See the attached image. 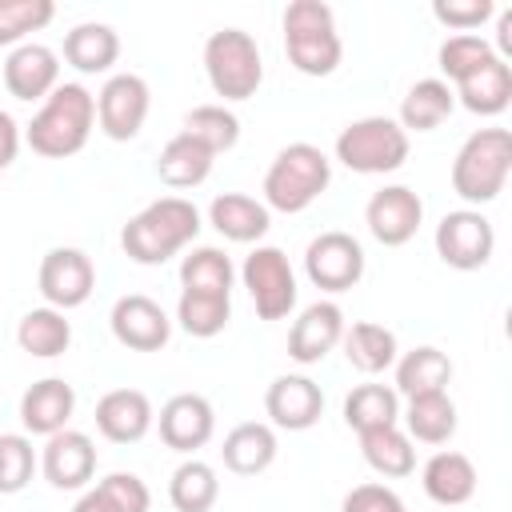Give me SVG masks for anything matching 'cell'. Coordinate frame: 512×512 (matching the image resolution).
Returning <instances> with one entry per match:
<instances>
[{
	"instance_id": "1",
	"label": "cell",
	"mask_w": 512,
	"mask_h": 512,
	"mask_svg": "<svg viewBox=\"0 0 512 512\" xmlns=\"http://www.w3.org/2000/svg\"><path fill=\"white\" fill-rule=\"evenodd\" d=\"M200 232V212L192 200L184 196H160L148 208H140L124 232H120V248L128 260L136 264H164L172 260L180 248H188Z\"/></svg>"
},
{
	"instance_id": "2",
	"label": "cell",
	"mask_w": 512,
	"mask_h": 512,
	"mask_svg": "<svg viewBox=\"0 0 512 512\" xmlns=\"http://www.w3.org/2000/svg\"><path fill=\"white\" fill-rule=\"evenodd\" d=\"M96 124V96L84 84H56L32 124L24 128V140L36 156L44 160H64L76 156Z\"/></svg>"
},
{
	"instance_id": "3",
	"label": "cell",
	"mask_w": 512,
	"mask_h": 512,
	"mask_svg": "<svg viewBox=\"0 0 512 512\" xmlns=\"http://www.w3.org/2000/svg\"><path fill=\"white\" fill-rule=\"evenodd\" d=\"M284 52L300 76H332L340 68L344 44L324 0H292L284 8Z\"/></svg>"
},
{
	"instance_id": "4",
	"label": "cell",
	"mask_w": 512,
	"mask_h": 512,
	"mask_svg": "<svg viewBox=\"0 0 512 512\" xmlns=\"http://www.w3.org/2000/svg\"><path fill=\"white\" fill-rule=\"evenodd\" d=\"M332 184V160L308 144L296 140L288 148L276 152V160L264 172V208L272 212H304L312 200H320V192Z\"/></svg>"
},
{
	"instance_id": "5",
	"label": "cell",
	"mask_w": 512,
	"mask_h": 512,
	"mask_svg": "<svg viewBox=\"0 0 512 512\" xmlns=\"http://www.w3.org/2000/svg\"><path fill=\"white\" fill-rule=\"evenodd\" d=\"M512 172V136L508 128L472 132L452 160V192L468 204H492Z\"/></svg>"
},
{
	"instance_id": "6",
	"label": "cell",
	"mask_w": 512,
	"mask_h": 512,
	"mask_svg": "<svg viewBox=\"0 0 512 512\" xmlns=\"http://www.w3.org/2000/svg\"><path fill=\"white\" fill-rule=\"evenodd\" d=\"M204 72L216 96L224 100H248L256 96L264 80V60L260 44L244 28H220L204 40Z\"/></svg>"
},
{
	"instance_id": "7",
	"label": "cell",
	"mask_w": 512,
	"mask_h": 512,
	"mask_svg": "<svg viewBox=\"0 0 512 512\" xmlns=\"http://www.w3.org/2000/svg\"><path fill=\"white\" fill-rule=\"evenodd\" d=\"M336 160L348 172H360V176L396 172L408 160V132L392 116H360V120L340 128Z\"/></svg>"
},
{
	"instance_id": "8",
	"label": "cell",
	"mask_w": 512,
	"mask_h": 512,
	"mask_svg": "<svg viewBox=\"0 0 512 512\" xmlns=\"http://www.w3.org/2000/svg\"><path fill=\"white\" fill-rule=\"evenodd\" d=\"M240 280H244L260 320H284L296 308V272L276 244H256L244 256Z\"/></svg>"
},
{
	"instance_id": "9",
	"label": "cell",
	"mask_w": 512,
	"mask_h": 512,
	"mask_svg": "<svg viewBox=\"0 0 512 512\" xmlns=\"http://www.w3.org/2000/svg\"><path fill=\"white\" fill-rule=\"evenodd\" d=\"M496 232L480 208H456L436 224V256L456 272H476L492 260Z\"/></svg>"
},
{
	"instance_id": "10",
	"label": "cell",
	"mask_w": 512,
	"mask_h": 512,
	"mask_svg": "<svg viewBox=\"0 0 512 512\" xmlns=\"http://www.w3.org/2000/svg\"><path fill=\"white\" fill-rule=\"evenodd\" d=\"M304 272L320 292H348L364 276V248L352 232H320L304 248Z\"/></svg>"
},
{
	"instance_id": "11",
	"label": "cell",
	"mask_w": 512,
	"mask_h": 512,
	"mask_svg": "<svg viewBox=\"0 0 512 512\" xmlns=\"http://www.w3.org/2000/svg\"><path fill=\"white\" fill-rule=\"evenodd\" d=\"M152 108V92L148 80L136 72H116L104 80L100 96H96V124L108 140H132Z\"/></svg>"
},
{
	"instance_id": "12",
	"label": "cell",
	"mask_w": 512,
	"mask_h": 512,
	"mask_svg": "<svg viewBox=\"0 0 512 512\" xmlns=\"http://www.w3.org/2000/svg\"><path fill=\"white\" fill-rule=\"evenodd\" d=\"M36 284H40V296H44L48 308L68 312V308H80L92 296L96 268H92L84 248H48L44 260H40Z\"/></svg>"
},
{
	"instance_id": "13",
	"label": "cell",
	"mask_w": 512,
	"mask_h": 512,
	"mask_svg": "<svg viewBox=\"0 0 512 512\" xmlns=\"http://www.w3.org/2000/svg\"><path fill=\"white\" fill-rule=\"evenodd\" d=\"M364 220H368V232L384 248H400L416 236V228L424 220V200L408 184H384L380 192H372Z\"/></svg>"
},
{
	"instance_id": "14",
	"label": "cell",
	"mask_w": 512,
	"mask_h": 512,
	"mask_svg": "<svg viewBox=\"0 0 512 512\" xmlns=\"http://www.w3.org/2000/svg\"><path fill=\"white\" fill-rule=\"evenodd\" d=\"M108 324H112V336H116L124 348H132V352H160V348L168 344V336H172L168 312H164L152 296H144V292L120 296V300L112 304Z\"/></svg>"
},
{
	"instance_id": "15",
	"label": "cell",
	"mask_w": 512,
	"mask_h": 512,
	"mask_svg": "<svg viewBox=\"0 0 512 512\" xmlns=\"http://www.w3.org/2000/svg\"><path fill=\"white\" fill-rule=\"evenodd\" d=\"M40 472L52 488L60 492H76L96 476V444L88 432L64 428L56 436H48L44 452H40Z\"/></svg>"
},
{
	"instance_id": "16",
	"label": "cell",
	"mask_w": 512,
	"mask_h": 512,
	"mask_svg": "<svg viewBox=\"0 0 512 512\" xmlns=\"http://www.w3.org/2000/svg\"><path fill=\"white\" fill-rule=\"evenodd\" d=\"M156 424H160V440H164L172 452H196V448H204V444L212 440V432H216V412H212L208 396H200V392H176V396L160 408Z\"/></svg>"
},
{
	"instance_id": "17",
	"label": "cell",
	"mask_w": 512,
	"mask_h": 512,
	"mask_svg": "<svg viewBox=\"0 0 512 512\" xmlns=\"http://www.w3.org/2000/svg\"><path fill=\"white\" fill-rule=\"evenodd\" d=\"M60 84V56L48 44H16L4 60V88L16 100H48V92Z\"/></svg>"
},
{
	"instance_id": "18",
	"label": "cell",
	"mask_w": 512,
	"mask_h": 512,
	"mask_svg": "<svg viewBox=\"0 0 512 512\" xmlns=\"http://www.w3.org/2000/svg\"><path fill=\"white\" fill-rule=\"evenodd\" d=\"M344 312L340 304L332 300H316L308 304L296 320H292V332H288V356L296 364H320L344 336Z\"/></svg>"
},
{
	"instance_id": "19",
	"label": "cell",
	"mask_w": 512,
	"mask_h": 512,
	"mask_svg": "<svg viewBox=\"0 0 512 512\" xmlns=\"http://www.w3.org/2000/svg\"><path fill=\"white\" fill-rule=\"evenodd\" d=\"M264 412L272 420V428H288V432H304L320 420L324 412V392L316 380L308 376H276L264 392Z\"/></svg>"
},
{
	"instance_id": "20",
	"label": "cell",
	"mask_w": 512,
	"mask_h": 512,
	"mask_svg": "<svg viewBox=\"0 0 512 512\" xmlns=\"http://www.w3.org/2000/svg\"><path fill=\"white\" fill-rule=\"evenodd\" d=\"M156 424L152 400L140 388H112L96 400V428L112 444H136Z\"/></svg>"
},
{
	"instance_id": "21",
	"label": "cell",
	"mask_w": 512,
	"mask_h": 512,
	"mask_svg": "<svg viewBox=\"0 0 512 512\" xmlns=\"http://www.w3.org/2000/svg\"><path fill=\"white\" fill-rule=\"evenodd\" d=\"M72 412H76V392L60 376H44V380H36L20 396V424H24V432L44 436V440L56 436V432H64L68 420H72Z\"/></svg>"
},
{
	"instance_id": "22",
	"label": "cell",
	"mask_w": 512,
	"mask_h": 512,
	"mask_svg": "<svg viewBox=\"0 0 512 512\" xmlns=\"http://www.w3.org/2000/svg\"><path fill=\"white\" fill-rule=\"evenodd\" d=\"M452 96L476 116H500L512 104V64L492 56L452 84Z\"/></svg>"
},
{
	"instance_id": "23",
	"label": "cell",
	"mask_w": 512,
	"mask_h": 512,
	"mask_svg": "<svg viewBox=\"0 0 512 512\" xmlns=\"http://www.w3.org/2000/svg\"><path fill=\"white\" fill-rule=\"evenodd\" d=\"M420 484H424V496L432 504H444V508L468 504L476 496V464L452 448L432 452L428 464L420 468Z\"/></svg>"
},
{
	"instance_id": "24",
	"label": "cell",
	"mask_w": 512,
	"mask_h": 512,
	"mask_svg": "<svg viewBox=\"0 0 512 512\" xmlns=\"http://www.w3.org/2000/svg\"><path fill=\"white\" fill-rule=\"evenodd\" d=\"M208 224L232 240V244H256L268 224H272V212L264 208V200L256 196H244V192H220L212 204H208Z\"/></svg>"
},
{
	"instance_id": "25",
	"label": "cell",
	"mask_w": 512,
	"mask_h": 512,
	"mask_svg": "<svg viewBox=\"0 0 512 512\" xmlns=\"http://www.w3.org/2000/svg\"><path fill=\"white\" fill-rule=\"evenodd\" d=\"M276 448H280V444H276L272 424L244 420V424H236V428L224 436L220 456H224V468H228V472H236V476H260L264 468H272Z\"/></svg>"
},
{
	"instance_id": "26",
	"label": "cell",
	"mask_w": 512,
	"mask_h": 512,
	"mask_svg": "<svg viewBox=\"0 0 512 512\" xmlns=\"http://www.w3.org/2000/svg\"><path fill=\"white\" fill-rule=\"evenodd\" d=\"M456 108V96H452V84L440 80V76H428V80H416L404 100H400V128L404 132H432L440 128Z\"/></svg>"
},
{
	"instance_id": "27",
	"label": "cell",
	"mask_w": 512,
	"mask_h": 512,
	"mask_svg": "<svg viewBox=\"0 0 512 512\" xmlns=\"http://www.w3.org/2000/svg\"><path fill=\"white\" fill-rule=\"evenodd\" d=\"M340 344H344L348 364H352L356 372H364V376H376V372L392 368L396 356H400L396 332L384 328V324H376V320H356L352 328H344Z\"/></svg>"
},
{
	"instance_id": "28",
	"label": "cell",
	"mask_w": 512,
	"mask_h": 512,
	"mask_svg": "<svg viewBox=\"0 0 512 512\" xmlns=\"http://www.w3.org/2000/svg\"><path fill=\"white\" fill-rule=\"evenodd\" d=\"M116 56H120V36H116L112 24L84 20V24H76V28L64 36V60H68L76 72H84V76L108 72V68L116 64Z\"/></svg>"
},
{
	"instance_id": "29",
	"label": "cell",
	"mask_w": 512,
	"mask_h": 512,
	"mask_svg": "<svg viewBox=\"0 0 512 512\" xmlns=\"http://www.w3.org/2000/svg\"><path fill=\"white\" fill-rule=\"evenodd\" d=\"M448 380H452V360L432 344L396 356V396L412 400L428 392H448Z\"/></svg>"
},
{
	"instance_id": "30",
	"label": "cell",
	"mask_w": 512,
	"mask_h": 512,
	"mask_svg": "<svg viewBox=\"0 0 512 512\" xmlns=\"http://www.w3.org/2000/svg\"><path fill=\"white\" fill-rule=\"evenodd\" d=\"M212 160H216V156H212L200 140H192L188 132H176V136L160 148L156 176H160L168 188H196V184H204V180H208Z\"/></svg>"
},
{
	"instance_id": "31",
	"label": "cell",
	"mask_w": 512,
	"mask_h": 512,
	"mask_svg": "<svg viewBox=\"0 0 512 512\" xmlns=\"http://www.w3.org/2000/svg\"><path fill=\"white\" fill-rule=\"evenodd\" d=\"M360 452H364V464L372 472L388 476V480L412 476V468H416V448H412V440H408V432L400 424L360 432Z\"/></svg>"
},
{
	"instance_id": "32",
	"label": "cell",
	"mask_w": 512,
	"mask_h": 512,
	"mask_svg": "<svg viewBox=\"0 0 512 512\" xmlns=\"http://www.w3.org/2000/svg\"><path fill=\"white\" fill-rule=\"evenodd\" d=\"M152 492L136 472H108L96 488H88L72 512H148Z\"/></svg>"
},
{
	"instance_id": "33",
	"label": "cell",
	"mask_w": 512,
	"mask_h": 512,
	"mask_svg": "<svg viewBox=\"0 0 512 512\" xmlns=\"http://www.w3.org/2000/svg\"><path fill=\"white\" fill-rule=\"evenodd\" d=\"M16 344L28 352V356H40V360H56L68 352L72 344V324L64 320V312L56 308H32L20 316L16 324Z\"/></svg>"
},
{
	"instance_id": "34",
	"label": "cell",
	"mask_w": 512,
	"mask_h": 512,
	"mask_svg": "<svg viewBox=\"0 0 512 512\" xmlns=\"http://www.w3.org/2000/svg\"><path fill=\"white\" fill-rule=\"evenodd\" d=\"M344 424L360 436L372 428H388L400 424V396L388 384H356L344 396Z\"/></svg>"
},
{
	"instance_id": "35",
	"label": "cell",
	"mask_w": 512,
	"mask_h": 512,
	"mask_svg": "<svg viewBox=\"0 0 512 512\" xmlns=\"http://www.w3.org/2000/svg\"><path fill=\"white\" fill-rule=\"evenodd\" d=\"M404 432L408 440L420 444H448L456 432V404L448 392H428V396H412L404 408Z\"/></svg>"
},
{
	"instance_id": "36",
	"label": "cell",
	"mask_w": 512,
	"mask_h": 512,
	"mask_svg": "<svg viewBox=\"0 0 512 512\" xmlns=\"http://www.w3.org/2000/svg\"><path fill=\"white\" fill-rule=\"evenodd\" d=\"M236 280V268L228 260L224 248L200 244L180 260V292H212V296H228Z\"/></svg>"
},
{
	"instance_id": "37",
	"label": "cell",
	"mask_w": 512,
	"mask_h": 512,
	"mask_svg": "<svg viewBox=\"0 0 512 512\" xmlns=\"http://www.w3.org/2000/svg\"><path fill=\"white\" fill-rule=\"evenodd\" d=\"M232 320V296H212V292H180L176 300V324L196 336V340H212L228 328Z\"/></svg>"
},
{
	"instance_id": "38",
	"label": "cell",
	"mask_w": 512,
	"mask_h": 512,
	"mask_svg": "<svg viewBox=\"0 0 512 512\" xmlns=\"http://www.w3.org/2000/svg\"><path fill=\"white\" fill-rule=\"evenodd\" d=\"M220 496L216 468L204 460H184L168 480V500L176 512H208Z\"/></svg>"
},
{
	"instance_id": "39",
	"label": "cell",
	"mask_w": 512,
	"mask_h": 512,
	"mask_svg": "<svg viewBox=\"0 0 512 512\" xmlns=\"http://www.w3.org/2000/svg\"><path fill=\"white\" fill-rule=\"evenodd\" d=\"M180 132H188V136L200 140L212 156H220V152L236 148V140H240V120H236V112H228L224 104H200V108H192V112L184 116V128H180Z\"/></svg>"
},
{
	"instance_id": "40",
	"label": "cell",
	"mask_w": 512,
	"mask_h": 512,
	"mask_svg": "<svg viewBox=\"0 0 512 512\" xmlns=\"http://www.w3.org/2000/svg\"><path fill=\"white\" fill-rule=\"evenodd\" d=\"M40 468V456L24 432H0V496L24 492L32 472Z\"/></svg>"
},
{
	"instance_id": "41",
	"label": "cell",
	"mask_w": 512,
	"mask_h": 512,
	"mask_svg": "<svg viewBox=\"0 0 512 512\" xmlns=\"http://www.w3.org/2000/svg\"><path fill=\"white\" fill-rule=\"evenodd\" d=\"M56 16L52 0H0V48L24 44L28 32H40Z\"/></svg>"
},
{
	"instance_id": "42",
	"label": "cell",
	"mask_w": 512,
	"mask_h": 512,
	"mask_svg": "<svg viewBox=\"0 0 512 512\" xmlns=\"http://www.w3.org/2000/svg\"><path fill=\"white\" fill-rule=\"evenodd\" d=\"M496 52H492V44L484 40V36H476V32H456V36H448L444 44H440V52H436V60H440V72L456 84L460 76H468L472 68H480L484 60H492Z\"/></svg>"
},
{
	"instance_id": "43",
	"label": "cell",
	"mask_w": 512,
	"mask_h": 512,
	"mask_svg": "<svg viewBox=\"0 0 512 512\" xmlns=\"http://www.w3.org/2000/svg\"><path fill=\"white\" fill-rule=\"evenodd\" d=\"M492 12H496L492 0H436V4H432V16H436L440 24H448L452 32H472V28H480Z\"/></svg>"
},
{
	"instance_id": "44",
	"label": "cell",
	"mask_w": 512,
	"mask_h": 512,
	"mask_svg": "<svg viewBox=\"0 0 512 512\" xmlns=\"http://www.w3.org/2000/svg\"><path fill=\"white\" fill-rule=\"evenodd\" d=\"M340 512H408L404 508V500L388 488V484H356L348 496H344V504H340Z\"/></svg>"
},
{
	"instance_id": "45",
	"label": "cell",
	"mask_w": 512,
	"mask_h": 512,
	"mask_svg": "<svg viewBox=\"0 0 512 512\" xmlns=\"http://www.w3.org/2000/svg\"><path fill=\"white\" fill-rule=\"evenodd\" d=\"M20 152V124L12 120V112L0 108V168H8Z\"/></svg>"
},
{
	"instance_id": "46",
	"label": "cell",
	"mask_w": 512,
	"mask_h": 512,
	"mask_svg": "<svg viewBox=\"0 0 512 512\" xmlns=\"http://www.w3.org/2000/svg\"><path fill=\"white\" fill-rule=\"evenodd\" d=\"M500 60H508V52H512V8H504L500 16H496V48H492Z\"/></svg>"
},
{
	"instance_id": "47",
	"label": "cell",
	"mask_w": 512,
	"mask_h": 512,
	"mask_svg": "<svg viewBox=\"0 0 512 512\" xmlns=\"http://www.w3.org/2000/svg\"><path fill=\"white\" fill-rule=\"evenodd\" d=\"M0 172H4V168H0Z\"/></svg>"
}]
</instances>
